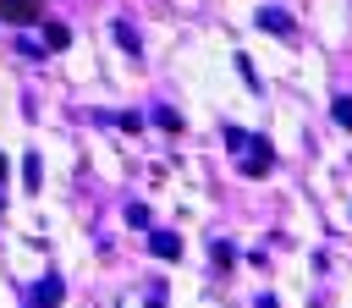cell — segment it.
I'll return each instance as SVG.
<instances>
[{"label":"cell","mask_w":352,"mask_h":308,"mask_svg":"<svg viewBox=\"0 0 352 308\" xmlns=\"http://www.w3.org/2000/svg\"><path fill=\"white\" fill-rule=\"evenodd\" d=\"M253 22H258V28H264V33H280V38H286V33H292V16H286V11H280V6H264V11H258V16H253Z\"/></svg>","instance_id":"cell-2"},{"label":"cell","mask_w":352,"mask_h":308,"mask_svg":"<svg viewBox=\"0 0 352 308\" xmlns=\"http://www.w3.org/2000/svg\"><path fill=\"white\" fill-rule=\"evenodd\" d=\"M33 308H60V275H44V280H38V297H33Z\"/></svg>","instance_id":"cell-5"},{"label":"cell","mask_w":352,"mask_h":308,"mask_svg":"<svg viewBox=\"0 0 352 308\" xmlns=\"http://www.w3.org/2000/svg\"><path fill=\"white\" fill-rule=\"evenodd\" d=\"M38 176H44V170H38V154H28V160H22V182L38 187Z\"/></svg>","instance_id":"cell-7"},{"label":"cell","mask_w":352,"mask_h":308,"mask_svg":"<svg viewBox=\"0 0 352 308\" xmlns=\"http://www.w3.org/2000/svg\"><path fill=\"white\" fill-rule=\"evenodd\" d=\"M44 44H50V50H66V44H72V33H66L60 22H50V28H44Z\"/></svg>","instance_id":"cell-6"},{"label":"cell","mask_w":352,"mask_h":308,"mask_svg":"<svg viewBox=\"0 0 352 308\" xmlns=\"http://www.w3.org/2000/svg\"><path fill=\"white\" fill-rule=\"evenodd\" d=\"M0 16L6 22H33L38 16V0H0Z\"/></svg>","instance_id":"cell-3"},{"label":"cell","mask_w":352,"mask_h":308,"mask_svg":"<svg viewBox=\"0 0 352 308\" xmlns=\"http://www.w3.org/2000/svg\"><path fill=\"white\" fill-rule=\"evenodd\" d=\"M330 110H336V121H341V126H346V132H352V99H346V94H341V99H336V104H330Z\"/></svg>","instance_id":"cell-8"},{"label":"cell","mask_w":352,"mask_h":308,"mask_svg":"<svg viewBox=\"0 0 352 308\" xmlns=\"http://www.w3.org/2000/svg\"><path fill=\"white\" fill-rule=\"evenodd\" d=\"M154 121H160L165 132H176V126H182V116H176V110H154Z\"/></svg>","instance_id":"cell-9"},{"label":"cell","mask_w":352,"mask_h":308,"mask_svg":"<svg viewBox=\"0 0 352 308\" xmlns=\"http://www.w3.org/2000/svg\"><path fill=\"white\" fill-rule=\"evenodd\" d=\"M148 248H154L160 258H182V236H176V231H154V236H148Z\"/></svg>","instance_id":"cell-4"},{"label":"cell","mask_w":352,"mask_h":308,"mask_svg":"<svg viewBox=\"0 0 352 308\" xmlns=\"http://www.w3.org/2000/svg\"><path fill=\"white\" fill-rule=\"evenodd\" d=\"M270 165H275V148H270L264 138H248V160H242V170H248V176H264Z\"/></svg>","instance_id":"cell-1"}]
</instances>
